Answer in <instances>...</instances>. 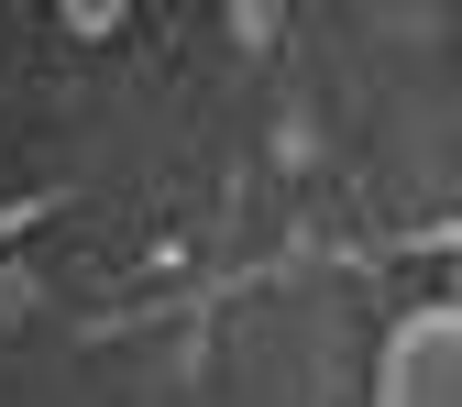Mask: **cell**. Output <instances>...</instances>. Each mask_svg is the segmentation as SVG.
<instances>
[{
  "mask_svg": "<svg viewBox=\"0 0 462 407\" xmlns=\"http://www.w3.org/2000/svg\"><path fill=\"white\" fill-rule=\"evenodd\" d=\"M374 396H385V407H462V309L396 319L385 364H374Z\"/></svg>",
  "mask_w": 462,
  "mask_h": 407,
  "instance_id": "cell-1",
  "label": "cell"
}]
</instances>
